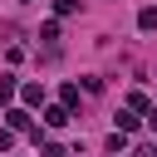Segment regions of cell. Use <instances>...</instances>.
Instances as JSON below:
<instances>
[{
	"label": "cell",
	"instance_id": "5",
	"mask_svg": "<svg viewBox=\"0 0 157 157\" xmlns=\"http://www.w3.org/2000/svg\"><path fill=\"white\" fill-rule=\"evenodd\" d=\"M128 108L132 113H147V93H128Z\"/></svg>",
	"mask_w": 157,
	"mask_h": 157
},
{
	"label": "cell",
	"instance_id": "6",
	"mask_svg": "<svg viewBox=\"0 0 157 157\" xmlns=\"http://www.w3.org/2000/svg\"><path fill=\"white\" fill-rule=\"evenodd\" d=\"M15 147V128H0V152H10Z\"/></svg>",
	"mask_w": 157,
	"mask_h": 157
},
{
	"label": "cell",
	"instance_id": "7",
	"mask_svg": "<svg viewBox=\"0 0 157 157\" xmlns=\"http://www.w3.org/2000/svg\"><path fill=\"white\" fill-rule=\"evenodd\" d=\"M54 10H59V15H74V10H78V0H54Z\"/></svg>",
	"mask_w": 157,
	"mask_h": 157
},
{
	"label": "cell",
	"instance_id": "2",
	"mask_svg": "<svg viewBox=\"0 0 157 157\" xmlns=\"http://www.w3.org/2000/svg\"><path fill=\"white\" fill-rule=\"evenodd\" d=\"M44 123H49V128H64V123H69V113H64V108H49V113H44Z\"/></svg>",
	"mask_w": 157,
	"mask_h": 157
},
{
	"label": "cell",
	"instance_id": "3",
	"mask_svg": "<svg viewBox=\"0 0 157 157\" xmlns=\"http://www.w3.org/2000/svg\"><path fill=\"white\" fill-rule=\"evenodd\" d=\"M137 29H157V10H152V5H147V10L137 15Z\"/></svg>",
	"mask_w": 157,
	"mask_h": 157
},
{
	"label": "cell",
	"instance_id": "8",
	"mask_svg": "<svg viewBox=\"0 0 157 157\" xmlns=\"http://www.w3.org/2000/svg\"><path fill=\"white\" fill-rule=\"evenodd\" d=\"M147 128H152V132H157V108H147Z\"/></svg>",
	"mask_w": 157,
	"mask_h": 157
},
{
	"label": "cell",
	"instance_id": "1",
	"mask_svg": "<svg viewBox=\"0 0 157 157\" xmlns=\"http://www.w3.org/2000/svg\"><path fill=\"white\" fill-rule=\"evenodd\" d=\"M5 123H10L15 132H25V128H29V113H25V108H10V113H5Z\"/></svg>",
	"mask_w": 157,
	"mask_h": 157
},
{
	"label": "cell",
	"instance_id": "4",
	"mask_svg": "<svg viewBox=\"0 0 157 157\" xmlns=\"http://www.w3.org/2000/svg\"><path fill=\"white\" fill-rule=\"evenodd\" d=\"M10 98H15V78H10V74H0V103H10Z\"/></svg>",
	"mask_w": 157,
	"mask_h": 157
}]
</instances>
